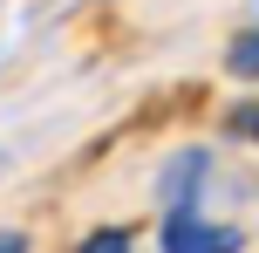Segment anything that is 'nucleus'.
<instances>
[{
    "instance_id": "1",
    "label": "nucleus",
    "mask_w": 259,
    "mask_h": 253,
    "mask_svg": "<svg viewBox=\"0 0 259 253\" xmlns=\"http://www.w3.org/2000/svg\"><path fill=\"white\" fill-rule=\"evenodd\" d=\"M157 246H164V253H239V246H246V233L205 219L198 205H170L164 226H157Z\"/></svg>"
},
{
    "instance_id": "2",
    "label": "nucleus",
    "mask_w": 259,
    "mask_h": 253,
    "mask_svg": "<svg viewBox=\"0 0 259 253\" xmlns=\"http://www.w3.org/2000/svg\"><path fill=\"white\" fill-rule=\"evenodd\" d=\"M75 253H130V233H123V226H96Z\"/></svg>"
},
{
    "instance_id": "3",
    "label": "nucleus",
    "mask_w": 259,
    "mask_h": 253,
    "mask_svg": "<svg viewBox=\"0 0 259 253\" xmlns=\"http://www.w3.org/2000/svg\"><path fill=\"white\" fill-rule=\"evenodd\" d=\"M259 68V34H239L232 41V76H252Z\"/></svg>"
},
{
    "instance_id": "4",
    "label": "nucleus",
    "mask_w": 259,
    "mask_h": 253,
    "mask_svg": "<svg viewBox=\"0 0 259 253\" xmlns=\"http://www.w3.org/2000/svg\"><path fill=\"white\" fill-rule=\"evenodd\" d=\"M0 253H21V240H14V233H0Z\"/></svg>"
}]
</instances>
